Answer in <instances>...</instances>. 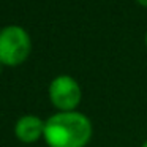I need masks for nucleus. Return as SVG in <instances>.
Wrapping results in <instances>:
<instances>
[{
    "instance_id": "f257e3e1",
    "label": "nucleus",
    "mask_w": 147,
    "mask_h": 147,
    "mask_svg": "<svg viewBox=\"0 0 147 147\" xmlns=\"http://www.w3.org/2000/svg\"><path fill=\"white\" fill-rule=\"evenodd\" d=\"M92 138V123L81 112H59L45 123L49 147H84Z\"/></svg>"
},
{
    "instance_id": "f03ea898",
    "label": "nucleus",
    "mask_w": 147,
    "mask_h": 147,
    "mask_svg": "<svg viewBox=\"0 0 147 147\" xmlns=\"http://www.w3.org/2000/svg\"><path fill=\"white\" fill-rule=\"evenodd\" d=\"M30 52V38L22 27L10 26L0 32V63H22Z\"/></svg>"
},
{
    "instance_id": "7ed1b4c3",
    "label": "nucleus",
    "mask_w": 147,
    "mask_h": 147,
    "mask_svg": "<svg viewBox=\"0 0 147 147\" xmlns=\"http://www.w3.org/2000/svg\"><path fill=\"white\" fill-rule=\"evenodd\" d=\"M49 96L55 108L70 112L81 101V87L71 76H59L49 86Z\"/></svg>"
},
{
    "instance_id": "20e7f679",
    "label": "nucleus",
    "mask_w": 147,
    "mask_h": 147,
    "mask_svg": "<svg viewBox=\"0 0 147 147\" xmlns=\"http://www.w3.org/2000/svg\"><path fill=\"white\" fill-rule=\"evenodd\" d=\"M45 134V123L36 115H24L16 123V136L22 142H33Z\"/></svg>"
},
{
    "instance_id": "39448f33",
    "label": "nucleus",
    "mask_w": 147,
    "mask_h": 147,
    "mask_svg": "<svg viewBox=\"0 0 147 147\" xmlns=\"http://www.w3.org/2000/svg\"><path fill=\"white\" fill-rule=\"evenodd\" d=\"M136 2L141 5V7H146L147 8V0H136Z\"/></svg>"
},
{
    "instance_id": "423d86ee",
    "label": "nucleus",
    "mask_w": 147,
    "mask_h": 147,
    "mask_svg": "<svg viewBox=\"0 0 147 147\" xmlns=\"http://www.w3.org/2000/svg\"><path fill=\"white\" fill-rule=\"evenodd\" d=\"M142 147H147V141H146V142H144V144H142Z\"/></svg>"
},
{
    "instance_id": "0eeeda50",
    "label": "nucleus",
    "mask_w": 147,
    "mask_h": 147,
    "mask_svg": "<svg viewBox=\"0 0 147 147\" xmlns=\"http://www.w3.org/2000/svg\"><path fill=\"white\" fill-rule=\"evenodd\" d=\"M146 45H147V35H146Z\"/></svg>"
},
{
    "instance_id": "6e6552de",
    "label": "nucleus",
    "mask_w": 147,
    "mask_h": 147,
    "mask_svg": "<svg viewBox=\"0 0 147 147\" xmlns=\"http://www.w3.org/2000/svg\"><path fill=\"white\" fill-rule=\"evenodd\" d=\"M0 71H2V68H0Z\"/></svg>"
}]
</instances>
